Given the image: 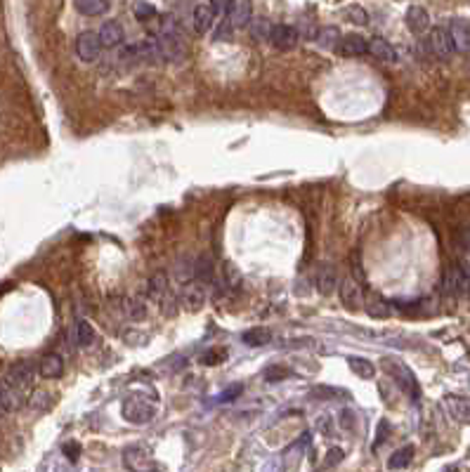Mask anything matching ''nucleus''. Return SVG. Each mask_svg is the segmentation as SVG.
Listing matches in <instances>:
<instances>
[{
    "label": "nucleus",
    "mask_w": 470,
    "mask_h": 472,
    "mask_svg": "<svg viewBox=\"0 0 470 472\" xmlns=\"http://www.w3.org/2000/svg\"><path fill=\"white\" fill-rule=\"evenodd\" d=\"M38 373H41L45 380L62 378V373H64V359L55 352L45 354V357L41 359V364H38Z\"/></svg>",
    "instance_id": "nucleus-19"
},
{
    "label": "nucleus",
    "mask_w": 470,
    "mask_h": 472,
    "mask_svg": "<svg viewBox=\"0 0 470 472\" xmlns=\"http://www.w3.org/2000/svg\"><path fill=\"white\" fill-rule=\"evenodd\" d=\"M272 340V333L267 328H253V331H246L243 333V342H246L248 347H263L267 345Z\"/></svg>",
    "instance_id": "nucleus-29"
},
{
    "label": "nucleus",
    "mask_w": 470,
    "mask_h": 472,
    "mask_svg": "<svg viewBox=\"0 0 470 472\" xmlns=\"http://www.w3.org/2000/svg\"><path fill=\"white\" fill-rule=\"evenodd\" d=\"M213 274H215V265H213L211 257H208V255L196 257L194 272H191V279H194L196 284H211V281H213Z\"/></svg>",
    "instance_id": "nucleus-23"
},
{
    "label": "nucleus",
    "mask_w": 470,
    "mask_h": 472,
    "mask_svg": "<svg viewBox=\"0 0 470 472\" xmlns=\"http://www.w3.org/2000/svg\"><path fill=\"white\" fill-rule=\"evenodd\" d=\"M444 409H446V413H449V418H454L456 423L470 425V399L468 397H458V395L444 397Z\"/></svg>",
    "instance_id": "nucleus-13"
},
{
    "label": "nucleus",
    "mask_w": 470,
    "mask_h": 472,
    "mask_svg": "<svg viewBox=\"0 0 470 472\" xmlns=\"http://www.w3.org/2000/svg\"><path fill=\"white\" fill-rule=\"evenodd\" d=\"M366 55H371V57L378 61H385V64H395V61H397V50L381 36L366 41Z\"/></svg>",
    "instance_id": "nucleus-14"
},
{
    "label": "nucleus",
    "mask_w": 470,
    "mask_h": 472,
    "mask_svg": "<svg viewBox=\"0 0 470 472\" xmlns=\"http://www.w3.org/2000/svg\"><path fill=\"white\" fill-rule=\"evenodd\" d=\"M364 310L369 312L373 319H388L390 312H393V307H390V302L383 300L381 295L371 293V295L364 297Z\"/></svg>",
    "instance_id": "nucleus-22"
},
{
    "label": "nucleus",
    "mask_w": 470,
    "mask_h": 472,
    "mask_svg": "<svg viewBox=\"0 0 470 472\" xmlns=\"http://www.w3.org/2000/svg\"><path fill=\"white\" fill-rule=\"evenodd\" d=\"M444 291L449 295H466L470 293V274L463 267L451 265L444 274Z\"/></svg>",
    "instance_id": "nucleus-6"
},
{
    "label": "nucleus",
    "mask_w": 470,
    "mask_h": 472,
    "mask_svg": "<svg viewBox=\"0 0 470 472\" xmlns=\"http://www.w3.org/2000/svg\"><path fill=\"white\" fill-rule=\"evenodd\" d=\"M428 45H430V52H433L438 59H451L456 52L454 45H451L449 31H446L444 26H435V29H430Z\"/></svg>",
    "instance_id": "nucleus-3"
},
{
    "label": "nucleus",
    "mask_w": 470,
    "mask_h": 472,
    "mask_svg": "<svg viewBox=\"0 0 470 472\" xmlns=\"http://www.w3.org/2000/svg\"><path fill=\"white\" fill-rule=\"evenodd\" d=\"M78 451H81V446H78L76 442L64 444V453H66V456H69V453H71V460H76V458H78Z\"/></svg>",
    "instance_id": "nucleus-37"
},
{
    "label": "nucleus",
    "mask_w": 470,
    "mask_h": 472,
    "mask_svg": "<svg viewBox=\"0 0 470 472\" xmlns=\"http://www.w3.org/2000/svg\"><path fill=\"white\" fill-rule=\"evenodd\" d=\"M215 21V12L211 8V3H196L194 10H191V26H194V31L203 36V33L211 31Z\"/></svg>",
    "instance_id": "nucleus-16"
},
{
    "label": "nucleus",
    "mask_w": 470,
    "mask_h": 472,
    "mask_svg": "<svg viewBox=\"0 0 470 472\" xmlns=\"http://www.w3.org/2000/svg\"><path fill=\"white\" fill-rule=\"evenodd\" d=\"M121 411H123V418H126L128 423H133V425L151 423V420H154V415H156L154 404H149L142 397H128L126 402H123Z\"/></svg>",
    "instance_id": "nucleus-1"
},
{
    "label": "nucleus",
    "mask_w": 470,
    "mask_h": 472,
    "mask_svg": "<svg viewBox=\"0 0 470 472\" xmlns=\"http://www.w3.org/2000/svg\"><path fill=\"white\" fill-rule=\"evenodd\" d=\"M336 50L341 57H361L366 55V41L359 33H348V36H341Z\"/></svg>",
    "instance_id": "nucleus-18"
},
{
    "label": "nucleus",
    "mask_w": 470,
    "mask_h": 472,
    "mask_svg": "<svg viewBox=\"0 0 470 472\" xmlns=\"http://www.w3.org/2000/svg\"><path fill=\"white\" fill-rule=\"evenodd\" d=\"M348 19L355 21L357 26H366V24H369V14H366V10L359 8V5H352V8L348 10Z\"/></svg>",
    "instance_id": "nucleus-32"
},
{
    "label": "nucleus",
    "mask_w": 470,
    "mask_h": 472,
    "mask_svg": "<svg viewBox=\"0 0 470 472\" xmlns=\"http://www.w3.org/2000/svg\"><path fill=\"white\" fill-rule=\"evenodd\" d=\"M300 41V31L291 24H272L270 43L276 50H293Z\"/></svg>",
    "instance_id": "nucleus-7"
},
{
    "label": "nucleus",
    "mask_w": 470,
    "mask_h": 472,
    "mask_svg": "<svg viewBox=\"0 0 470 472\" xmlns=\"http://www.w3.org/2000/svg\"><path fill=\"white\" fill-rule=\"evenodd\" d=\"M93 340H95V328L88 322H78L73 326V342H76L78 347L93 345Z\"/></svg>",
    "instance_id": "nucleus-27"
},
{
    "label": "nucleus",
    "mask_w": 470,
    "mask_h": 472,
    "mask_svg": "<svg viewBox=\"0 0 470 472\" xmlns=\"http://www.w3.org/2000/svg\"><path fill=\"white\" fill-rule=\"evenodd\" d=\"M123 463L128 465V470L133 472H156V460L151 458L149 451H144V449H138V446H130L123 451Z\"/></svg>",
    "instance_id": "nucleus-5"
},
{
    "label": "nucleus",
    "mask_w": 470,
    "mask_h": 472,
    "mask_svg": "<svg viewBox=\"0 0 470 472\" xmlns=\"http://www.w3.org/2000/svg\"><path fill=\"white\" fill-rule=\"evenodd\" d=\"M236 392H241V385H232L227 392H225V397H223V402H229V399H234L236 397Z\"/></svg>",
    "instance_id": "nucleus-38"
},
{
    "label": "nucleus",
    "mask_w": 470,
    "mask_h": 472,
    "mask_svg": "<svg viewBox=\"0 0 470 472\" xmlns=\"http://www.w3.org/2000/svg\"><path fill=\"white\" fill-rule=\"evenodd\" d=\"M232 31H234V29H232V24H229V21L227 19H220V24L218 26H215V41H229V38H232Z\"/></svg>",
    "instance_id": "nucleus-34"
},
{
    "label": "nucleus",
    "mask_w": 470,
    "mask_h": 472,
    "mask_svg": "<svg viewBox=\"0 0 470 472\" xmlns=\"http://www.w3.org/2000/svg\"><path fill=\"white\" fill-rule=\"evenodd\" d=\"M341 460H343V451H341V449H331V451H328V456H326L324 468H333V465H338Z\"/></svg>",
    "instance_id": "nucleus-36"
},
{
    "label": "nucleus",
    "mask_w": 470,
    "mask_h": 472,
    "mask_svg": "<svg viewBox=\"0 0 470 472\" xmlns=\"http://www.w3.org/2000/svg\"><path fill=\"white\" fill-rule=\"evenodd\" d=\"M314 41L324 50H336L338 41H341V31H338L336 26H321V29L314 33Z\"/></svg>",
    "instance_id": "nucleus-26"
},
{
    "label": "nucleus",
    "mask_w": 470,
    "mask_h": 472,
    "mask_svg": "<svg viewBox=\"0 0 470 472\" xmlns=\"http://www.w3.org/2000/svg\"><path fill=\"white\" fill-rule=\"evenodd\" d=\"M73 8H76V12H81L83 17H100V14L109 12L111 3H106V0H76Z\"/></svg>",
    "instance_id": "nucleus-24"
},
{
    "label": "nucleus",
    "mask_w": 470,
    "mask_h": 472,
    "mask_svg": "<svg viewBox=\"0 0 470 472\" xmlns=\"http://www.w3.org/2000/svg\"><path fill=\"white\" fill-rule=\"evenodd\" d=\"M8 413V409H5V402H3V392H0V415Z\"/></svg>",
    "instance_id": "nucleus-39"
},
{
    "label": "nucleus",
    "mask_w": 470,
    "mask_h": 472,
    "mask_svg": "<svg viewBox=\"0 0 470 472\" xmlns=\"http://www.w3.org/2000/svg\"><path fill=\"white\" fill-rule=\"evenodd\" d=\"M225 19L232 24V29H243L253 21V5L248 0H234V3H229Z\"/></svg>",
    "instance_id": "nucleus-10"
},
{
    "label": "nucleus",
    "mask_w": 470,
    "mask_h": 472,
    "mask_svg": "<svg viewBox=\"0 0 470 472\" xmlns=\"http://www.w3.org/2000/svg\"><path fill=\"white\" fill-rule=\"evenodd\" d=\"M29 406L31 409H45V406H48V392H36V395L31 397Z\"/></svg>",
    "instance_id": "nucleus-35"
},
{
    "label": "nucleus",
    "mask_w": 470,
    "mask_h": 472,
    "mask_svg": "<svg viewBox=\"0 0 470 472\" xmlns=\"http://www.w3.org/2000/svg\"><path fill=\"white\" fill-rule=\"evenodd\" d=\"M449 38L451 45H454L456 52H468L470 50V21L463 19V17H454L449 21Z\"/></svg>",
    "instance_id": "nucleus-9"
},
{
    "label": "nucleus",
    "mask_w": 470,
    "mask_h": 472,
    "mask_svg": "<svg viewBox=\"0 0 470 472\" xmlns=\"http://www.w3.org/2000/svg\"><path fill=\"white\" fill-rule=\"evenodd\" d=\"M411 458H413V446H402L393 453V456H390L388 468L390 470H402L411 463Z\"/></svg>",
    "instance_id": "nucleus-28"
},
{
    "label": "nucleus",
    "mask_w": 470,
    "mask_h": 472,
    "mask_svg": "<svg viewBox=\"0 0 470 472\" xmlns=\"http://www.w3.org/2000/svg\"><path fill=\"white\" fill-rule=\"evenodd\" d=\"M102 52L100 38L95 31H81L76 36V55L81 61H95Z\"/></svg>",
    "instance_id": "nucleus-8"
},
{
    "label": "nucleus",
    "mask_w": 470,
    "mask_h": 472,
    "mask_svg": "<svg viewBox=\"0 0 470 472\" xmlns=\"http://www.w3.org/2000/svg\"><path fill=\"white\" fill-rule=\"evenodd\" d=\"M314 286L321 295H333V291H338L341 281H338V272L333 265H319L317 267V277H314Z\"/></svg>",
    "instance_id": "nucleus-11"
},
{
    "label": "nucleus",
    "mask_w": 470,
    "mask_h": 472,
    "mask_svg": "<svg viewBox=\"0 0 470 472\" xmlns=\"http://www.w3.org/2000/svg\"><path fill=\"white\" fill-rule=\"evenodd\" d=\"M404 21H406V26H409L411 33L421 36V33H426L430 29V12L423 8V5H411V8L406 10Z\"/></svg>",
    "instance_id": "nucleus-17"
},
{
    "label": "nucleus",
    "mask_w": 470,
    "mask_h": 472,
    "mask_svg": "<svg viewBox=\"0 0 470 472\" xmlns=\"http://www.w3.org/2000/svg\"><path fill=\"white\" fill-rule=\"evenodd\" d=\"M206 302V291H203L201 284H185L182 293H180V305L185 307L187 312H199Z\"/></svg>",
    "instance_id": "nucleus-12"
},
{
    "label": "nucleus",
    "mask_w": 470,
    "mask_h": 472,
    "mask_svg": "<svg viewBox=\"0 0 470 472\" xmlns=\"http://www.w3.org/2000/svg\"><path fill=\"white\" fill-rule=\"evenodd\" d=\"M393 371H395V380L400 383L402 390H404L411 399H418V383H416V378H413L411 371L404 368L402 364H393Z\"/></svg>",
    "instance_id": "nucleus-21"
},
{
    "label": "nucleus",
    "mask_w": 470,
    "mask_h": 472,
    "mask_svg": "<svg viewBox=\"0 0 470 472\" xmlns=\"http://www.w3.org/2000/svg\"><path fill=\"white\" fill-rule=\"evenodd\" d=\"M270 31H272V24L267 19H258L256 24H253L251 29V36L253 41H265V38H270Z\"/></svg>",
    "instance_id": "nucleus-31"
},
{
    "label": "nucleus",
    "mask_w": 470,
    "mask_h": 472,
    "mask_svg": "<svg viewBox=\"0 0 470 472\" xmlns=\"http://www.w3.org/2000/svg\"><path fill=\"white\" fill-rule=\"evenodd\" d=\"M338 293H341V300L345 305V310L357 312L361 305H364V293H361V286L355 277H345L341 279V286H338Z\"/></svg>",
    "instance_id": "nucleus-4"
},
{
    "label": "nucleus",
    "mask_w": 470,
    "mask_h": 472,
    "mask_svg": "<svg viewBox=\"0 0 470 472\" xmlns=\"http://www.w3.org/2000/svg\"><path fill=\"white\" fill-rule=\"evenodd\" d=\"M348 366L357 378H361V380H371L373 375H376V366H373L369 359H364V357H350Z\"/></svg>",
    "instance_id": "nucleus-25"
},
{
    "label": "nucleus",
    "mask_w": 470,
    "mask_h": 472,
    "mask_svg": "<svg viewBox=\"0 0 470 472\" xmlns=\"http://www.w3.org/2000/svg\"><path fill=\"white\" fill-rule=\"evenodd\" d=\"M128 314H130V319H135V322H142V319L147 317V307L140 300H130L128 302Z\"/></svg>",
    "instance_id": "nucleus-33"
},
{
    "label": "nucleus",
    "mask_w": 470,
    "mask_h": 472,
    "mask_svg": "<svg viewBox=\"0 0 470 472\" xmlns=\"http://www.w3.org/2000/svg\"><path fill=\"white\" fill-rule=\"evenodd\" d=\"M133 14L138 21H142V24H147V21H151L156 17V5L154 3H133Z\"/></svg>",
    "instance_id": "nucleus-30"
},
{
    "label": "nucleus",
    "mask_w": 470,
    "mask_h": 472,
    "mask_svg": "<svg viewBox=\"0 0 470 472\" xmlns=\"http://www.w3.org/2000/svg\"><path fill=\"white\" fill-rule=\"evenodd\" d=\"M97 38H100L102 48L111 50V48H118V45L123 43V38H126V31H123V26L118 24V21L109 19V21H104V24L100 26Z\"/></svg>",
    "instance_id": "nucleus-15"
},
{
    "label": "nucleus",
    "mask_w": 470,
    "mask_h": 472,
    "mask_svg": "<svg viewBox=\"0 0 470 472\" xmlns=\"http://www.w3.org/2000/svg\"><path fill=\"white\" fill-rule=\"evenodd\" d=\"M147 295L151 297L154 302L161 305L163 300H166L168 295H171V288H168V277L163 272H156L154 277L149 279V284H147Z\"/></svg>",
    "instance_id": "nucleus-20"
},
{
    "label": "nucleus",
    "mask_w": 470,
    "mask_h": 472,
    "mask_svg": "<svg viewBox=\"0 0 470 472\" xmlns=\"http://www.w3.org/2000/svg\"><path fill=\"white\" fill-rule=\"evenodd\" d=\"M33 375H36V368H33L31 362H17L15 366H10V371H8V383L26 397L29 387L33 385Z\"/></svg>",
    "instance_id": "nucleus-2"
}]
</instances>
